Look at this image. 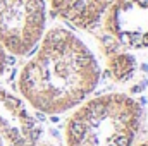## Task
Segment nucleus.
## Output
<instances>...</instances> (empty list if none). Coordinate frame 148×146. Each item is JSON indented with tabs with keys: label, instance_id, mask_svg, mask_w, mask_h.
I'll return each mask as SVG.
<instances>
[{
	"label": "nucleus",
	"instance_id": "1",
	"mask_svg": "<svg viewBox=\"0 0 148 146\" xmlns=\"http://www.w3.org/2000/svg\"><path fill=\"white\" fill-rule=\"evenodd\" d=\"M100 64L90 46L66 28L48 29L23 65L17 91L40 113L60 115L81 105L100 83Z\"/></svg>",
	"mask_w": 148,
	"mask_h": 146
},
{
	"label": "nucleus",
	"instance_id": "2",
	"mask_svg": "<svg viewBox=\"0 0 148 146\" xmlns=\"http://www.w3.org/2000/svg\"><path fill=\"white\" fill-rule=\"evenodd\" d=\"M141 105L126 93H105L74 108L64 131L66 146H134Z\"/></svg>",
	"mask_w": 148,
	"mask_h": 146
},
{
	"label": "nucleus",
	"instance_id": "3",
	"mask_svg": "<svg viewBox=\"0 0 148 146\" xmlns=\"http://www.w3.org/2000/svg\"><path fill=\"white\" fill-rule=\"evenodd\" d=\"M47 28L45 0H0V45L12 55L31 53Z\"/></svg>",
	"mask_w": 148,
	"mask_h": 146
},
{
	"label": "nucleus",
	"instance_id": "4",
	"mask_svg": "<svg viewBox=\"0 0 148 146\" xmlns=\"http://www.w3.org/2000/svg\"><path fill=\"white\" fill-rule=\"evenodd\" d=\"M103 28L117 46L129 52L148 50V0H112Z\"/></svg>",
	"mask_w": 148,
	"mask_h": 146
},
{
	"label": "nucleus",
	"instance_id": "5",
	"mask_svg": "<svg viewBox=\"0 0 148 146\" xmlns=\"http://www.w3.org/2000/svg\"><path fill=\"white\" fill-rule=\"evenodd\" d=\"M0 138L5 146H36L41 126L28 103L0 84Z\"/></svg>",
	"mask_w": 148,
	"mask_h": 146
},
{
	"label": "nucleus",
	"instance_id": "6",
	"mask_svg": "<svg viewBox=\"0 0 148 146\" xmlns=\"http://www.w3.org/2000/svg\"><path fill=\"white\" fill-rule=\"evenodd\" d=\"M112 0H50L52 10L66 23L79 29L97 26Z\"/></svg>",
	"mask_w": 148,
	"mask_h": 146
},
{
	"label": "nucleus",
	"instance_id": "7",
	"mask_svg": "<svg viewBox=\"0 0 148 146\" xmlns=\"http://www.w3.org/2000/svg\"><path fill=\"white\" fill-rule=\"evenodd\" d=\"M136 69H138V62L129 50L117 46L107 52V71L114 81L117 83L129 81L134 76Z\"/></svg>",
	"mask_w": 148,
	"mask_h": 146
},
{
	"label": "nucleus",
	"instance_id": "8",
	"mask_svg": "<svg viewBox=\"0 0 148 146\" xmlns=\"http://www.w3.org/2000/svg\"><path fill=\"white\" fill-rule=\"evenodd\" d=\"M5 69H7V52L0 45V76L5 72Z\"/></svg>",
	"mask_w": 148,
	"mask_h": 146
},
{
	"label": "nucleus",
	"instance_id": "9",
	"mask_svg": "<svg viewBox=\"0 0 148 146\" xmlns=\"http://www.w3.org/2000/svg\"><path fill=\"white\" fill-rule=\"evenodd\" d=\"M36 146H55V145H50V143H45V145H36Z\"/></svg>",
	"mask_w": 148,
	"mask_h": 146
},
{
	"label": "nucleus",
	"instance_id": "10",
	"mask_svg": "<svg viewBox=\"0 0 148 146\" xmlns=\"http://www.w3.org/2000/svg\"><path fill=\"white\" fill-rule=\"evenodd\" d=\"M138 146H148V141H145V143H140Z\"/></svg>",
	"mask_w": 148,
	"mask_h": 146
},
{
	"label": "nucleus",
	"instance_id": "11",
	"mask_svg": "<svg viewBox=\"0 0 148 146\" xmlns=\"http://www.w3.org/2000/svg\"><path fill=\"white\" fill-rule=\"evenodd\" d=\"M0 146H5V143H3V141H2V138H0Z\"/></svg>",
	"mask_w": 148,
	"mask_h": 146
}]
</instances>
